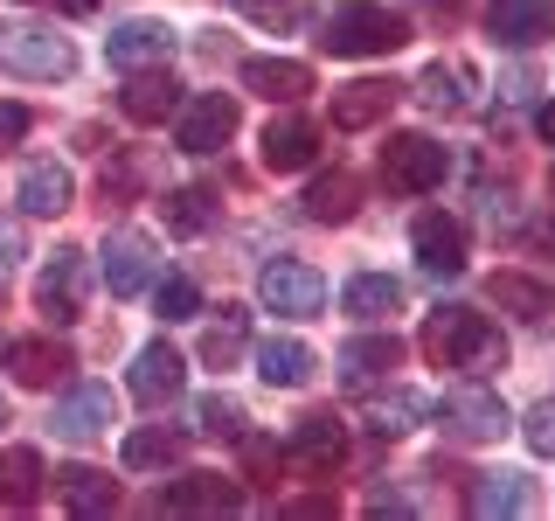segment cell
I'll return each mask as SVG.
<instances>
[{
    "label": "cell",
    "instance_id": "21",
    "mask_svg": "<svg viewBox=\"0 0 555 521\" xmlns=\"http://www.w3.org/2000/svg\"><path fill=\"white\" fill-rule=\"evenodd\" d=\"M334 361H340V376H347V382H382V376L396 369V361H403V341H396V334H354Z\"/></svg>",
    "mask_w": 555,
    "mask_h": 521
},
{
    "label": "cell",
    "instance_id": "2",
    "mask_svg": "<svg viewBox=\"0 0 555 521\" xmlns=\"http://www.w3.org/2000/svg\"><path fill=\"white\" fill-rule=\"evenodd\" d=\"M77 69V49L69 35H56L49 22H0V77H35V84H56Z\"/></svg>",
    "mask_w": 555,
    "mask_h": 521
},
{
    "label": "cell",
    "instance_id": "36",
    "mask_svg": "<svg viewBox=\"0 0 555 521\" xmlns=\"http://www.w3.org/2000/svg\"><path fill=\"white\" fill-rule=\"evenodd\" d=\"M195 424H202V439H243L236 396H202V404H195Z\"/></svg>",
    "mask_w": 555,
    "mask_h": 521
},
{
    "label": "cell",
    "instance_id": "26",
    "mask_svg": "<svg viewBox=\"0 0 555 521\" xmlns=\"http://www.w3.org/2000/svg\"><path fill=\"white\" fill-rule=\"evenodd\" d=\"M42 486H49L42 452H28V445L0 452V500H8V508H35V500H42Z\"/></svg>",
    "mask_w": 555,
    "mask_h": 521
},
{
    "label": "cell",
    "instance_id": "25",
    "mask_svg": "<svg viewBox=\"0 0 555 521\" xmlns=\"http://www.w3.org/2000/svg\"><path fill=\"white\" fill-rule=\"evenodd\" d=\"M534 508V486L528 473H479L473 480V514L493 521V514H528Z\"/></svg>",
    "mask_w": 555,
    "mask_h": 521
},
{
    "label": "cell",
    "instance_id": "30",
    "mask_svg": "<svg viewBox=\"0 0 555 521\" xmlns=\"http://www.w3.org/2000/svg\"><path fill=\"white\" fill-rule=\"evenodd\" d=\"M173 459H181V431H167V424H146V431L126 439V466H132V473H153V466H173Z\"/></svg>",
    "mask_w": 555,
    "mask_h": 521
},
{
    "label": "cell",
    "instance_id": "19",
    "mask_svg": "<svg viewBox=\"0 0 555 521\" xmlns=\"http://www.w3.org/2000/svg\"><path fill=\"white\" fill-rule=\"evenodd\" d=\"M396 306H403V278H389V271H361V278H347V292H340L347 320H389Z\"/></svg>",
    "mask_w": 555,
    "mask_h": 521
},
{
    "label": "cell",
    "instance_id": "27",
    "mask_svg": "<svg viewBox=\"0 0 555 521\" xmlns=\"http://www.w3.org/2000/svg\"><path fill=\"white\" fill-rule=\"evenodd\" d=\"M14 369V382H28V390H49L63 369H69V355L56 341H8V355H0Z\"/></svg>",
    "mask_w": 555,
    "mask_h": 521
},
{
    "label": "cell",
    "instance_id": "4",
    "mask_svg": "<svg viewBox=\"0 0 555 521\" xmlns=\"http://www.w3.org/2000/svg\"><path fill=\"white\" fill-rule=\"evenodd\" d=\"M444 174H451V153L424 132H396L389 147H382V181H389L396 195H430V188H444Z\"/></svg>",
    "mask_w": 555,
    "mask_h": 521
},
{
    "label": "cell",
    "instance_id": "43",
    "mask_svg": "<svg viewBox=\"0 0 555 521\" xmlns=\"http://www.w3.org/2000/svg\"><path fill=\"white\" fill-rule=\"evenodd\" d=\"M424 8H465V0H424Z\"/></svg>",
    "mask_w": 555,
    "mask_h": 521
},
{
    "label": "cell",
    "instance_id": "40",
    "mask_svg": "<svg viewBox=\"0 0 555 521\" xmlns=\"http://www.w3.org/2000/svg\"><path fill=\"white\" fill-rule=\"evenodd\" d=\"M14 257H22V230H14V223H0V278L14 271Z\"/></svg>",
    "mask_w": 555,
    "mask_h": 521
},
{
    "label": "cell",
    "instance_id": "7",
    "mask_svg": "<svg viewBox=\"0 0 555 521\" xmlns=\"http://www.w3.org/2000/svg\"><path fill=\"white\" fill-rule=\"evenodd\" d=\"M49 424H56V439H69V445H91L118 424V404H112L104 382H77L69 396H56V417H49Z\"/></svg>",
    "mask_w": 555,
    "mask_h": 521
},
{
    "label": "cell",
    "instance_id": "45",
    "mask_svg": "<svg viewBox=\"0 0 555 521\" xmlns=\"http://www.w3.org/2000/svg\"><path fill=\"white\" fill-rule=\"evenodd\" d=\"M0 424H8V404H0Z\"/></svg>",
    "mask_w": 555,
    "mask_h": 521
},
{
    "label": "cell",
    "instance_id": "5",
    "mask_svg": "<svg viewBox=\"0 0 555 521\" xmlns=\"http://www.w3.org/2000/svg\"><path fill=\"white\" fill-rule=\"evenodd\" d=\"M257 300H264L278 320H312V313L326 306V278L299 265V257H278V265H264V278H257Z\"/></svg>",
    "mask_w": 555,
    "mask_h": 521
},
{
    "label": "cell",
    "instance_id": "32",
    "mask_svg": "<svg viewBox=\"0 0 555 521\" xmlns=\"http://www.w3.org/2000/svg\"><path fill=\"white\" fill-rule=\"evenodd\" d=\"M465 63H430L424 69V84H416V98L430 104V112H465Z\"/></svg>",
    "mask_w": 555,
    "mask_h": 521
},
{
    "label": "cell",
    "instance_id": "28",
    "mask_svg": "<svg viewBox=\"0 0 555 521\" xmlns=\"http://www.w3.org/2000/svg\"><path fill=\"white\" fill-rule=\"evenodd\" d=\"M486 292H493V306L514 313V320H542V313L555 306L548 285H542V278H528V271H493V285H486Z\"/></svg>",
    "mask_w": 555,
    "mask_h": 521
},
{
    "label": "cell",
    "instance_id": "8",
    "mask_svg": "<svg viewBox=\"0 0 555 521\" xmlns=\"http://www.w3.org/2000/svg\"><path fill=\"white\" fill-rule=\"evenodd\" d=\"M35 306H42V320H56V327H69L83 313V251H63L42 265V278H35Z\"/></svg>",
    "mask_w": 555,
    "mask_h": 521
},
{
    "label": "cell",
    "instance_id": "6",
    "mask_svg": "<svg viewBox=\"0 0 555 521\" xmlns=\"http://www.w3.org/2000/svg\"><path fill=\"white\" fill-rule=\"evenodd\" d=\"M153 271H160V257H153L146 230H112L104 237V285H112V300H139V292L153 285Z\"/></svg>",
    "mask_w": 555,
    "mask_h": 521
},
{
    "label": "cell",
    "instance_id": "11",
    "mask_svg": "<svg viewBox=\"0 0 555 521\" xmlns=\"http://www.w3.org/2000/svg\"><path fill=\"white\" fill-rule=\"evenodd\" d=\"M410 243H416V265H424L430 278H459L465 271V223L459 216H416V230H410Z\"/></svg>",
    "mask_w": 555,
    "mask_h": 521
},
{
    "label": "cell",
    "instance_id": "20",
    "mask_svg": "<svg viewBox=\"0 0 555 521\" xmlns=\"http://www.w3.org/2000/svg\"><path fill=\"white\" fill-rule=\"evenodd\" d=\"M257 376H264L271 390H306L312 382V347L292 341V334H271L264 347H257Z\"/></svg>",
    "mask_w": 555,
    "mask_h": 521
},
{
    "label": "cell",
    "instance_id": "22",
    "mask_svg": "<svg viewBox=\"0 0 555 521\" xmlns=\"http://www.w3.org/2000/svg\"><path fill=\"white\" fill-rule=\"evenodd\" d=\"M56 500L69 514H112L118 486H112V473H98V466H63V473H56Z\"/></svg>",
    "mask_w": 555,
    "mask_h": 521
},
{
    "label": "cell",
    "instance_id": "33",
    "mask_svg": "<svg viewBox=\"0 0 555 521\" xmlns=\"http://www.w3.org/2000/svg\"><path fill=\"white\" fill-rule=\"evenodd\" d=\"M243 334H250V313H243V306H222V320L208 327V341H202V361L230 369V361L243 355Z\"/></svg>",
    "mask_w": 555,
    "mask_h": 521
},
{
    "label": "cell",
    "instance_id": "35",
    "mask_svg": "<svg viewBox=\"0 0 555 521\" xmlns=\"http://www.w3.org/2000/svg\"><path fill=\"white\" fill-rule=\"evenodd\" d=\"M292 452H299V459H312V466H334V459H340V424H334V417H299Z\"/></svg>",
    "mask_w": 555,
    "mask_h": 521
},
{
    "label": "cell",
    "instance_id": "1",
    "mask_svg": "<svg viewBox=\"0 0 555 521\" xmlns=\"http://www.w3.org/2000/svg\"><path fill=\"white\" fill-rule=\"evenodd\" d=\"M424 355L438 361V369H507V341H500V327L486 320L473 306H438L424 320Z\"/></svg>",
    "mask_w": 555,
    "mask_h": 521
},
{
    "label": "cell",
    "instance_id": "37",
    "mask_svg": "<svg viewBox=\"0 0 555 521\" xmlns=\"http://www.w3.org/2000/svg\"><path fill=\"white\" fill-rule=\"evenodd\" d=\"M153 300H160V320H195V313H202V285L173 271V278H160V292H153Z\"/></svg>",
    "mask_w": 555,
    "mask_h": 521
},
{
    "label": "cell",
    "instance_id": "38",
    "mask_svg": "<svg viewBox=\"0 0 555 521\" xmlns=\"http://www.w3.org/2000/svg\"><path fill=\"white\" fill-rule=\"evenodd\" d=\"M520 439H528V452L555 459V404H534V410H528V424H520Z\"/></svg>",
    "mask_w": 555,
    "mask_h": 521
},
{
    "label": "cell",
    "instance_id": "31",
    "mask_svg": "<svg viewBox=\"0 0 555 521\" xmlns=\"http://www.w3.org/2000/svg\"><path fill=\"white\" fill-rule=\"evenodd\" d=\"M354 174H326V181H312V195H306V216L312 223H347L354 216Z\"/></svg>",
    "mask_w": 555,
    "mask_h": 521
},
{
    "label": "cell",
    "instance_id": "44",
    "mask_svg": "<svg viewBox=\"0 0 555 521\" xmlns=\"http://www.w3.org/2000/svg\"><path fill=\"white\" fill-rule=\"evenodd\" d=\"M542 243H548V251H555V223H548V230H542Z\"/></svg>",
    "mask_w": 555,
    "mask_h": 521
},
{
    "label": "cell",
    "instance_id": "16",
    "mask_svg": "<svg viewBox=\"0 0 555 521\" xmlns=\"http://www.w3.org/2000/svg\"><path fill=\"white\" fill-rule=\"evenodd\" d=\"M160 514H236L243 508V494L230 480H216V473H195V480H173L160 486V500H153Z\"/></svg>",
    "mask_w": 555,
    "mask_h": 521
},
{
    "label": "cell",
    "instance_id": "18",
    "mask_svg": "<svg viewBox=\"0 0 555 521\" xmlns=\"http://www.w3.org/2000/svg\"><path fill=\"white\" fill-rule=\"evenodd\" d=\"M320 161V132L306 126V118H271L264 126V167L271 174H299Z\"/></svg>",
    "mask_w": 555,
    "mask_h": 521
},
{
    "label": "cell",
    "instance_id": "3",
    "mask_svg": "<svg viewBox=\"0 0 555 521\" xmlns=\"http://www.w3.org/2000/svg\"><path fill=\"white\" fill-rule=\"evenodd\" d=\"M320 42L334 49V56H389V49L410 42V28H403V14L375 8V0H354V8H340L334 22H326Z\"/></svg>",
    "mask_w": 555,
    "mask_h": 521
},
{
    "label": "cell",
    "instance_id": "15",
    "mask_svg": "<svg viewBox=\"0 0 555 521\" xmlns=\"http://www.w3.org/2000/svg\"><path fill=\"white\" fill-rule=\"evenodd\" d=\"M181 382H188V361L173 355L167 341H146L132 355V396H139V404H153V410L173 404V396H181Z\"/></svg>",
    "mask_w": 555,
    "mask_h": 521
},
{
    "label": "cell",
    "instance_id": "41",
    "mask_svg": "<svg viewBox=\"0 0 555 521\" xmlns=\"http://www.w3.org/2000/svg\"><path fill=\"white\" fill-rule=\"evenodd\" d=\"M369 514H416V500H403V494H389V486H382V494L369 500Z\"/></svg>",
    "mask_w": 555,
    "mask_h": 521
},
{
    "label": "cell",
    "instance_id": "42",
    "mask_svg": "<svg viewBox=\"0 0 555 521\" xmlns=\"http://www.w3.org/2000/svg\"><path fill=\"white\" fill-rule=\"evenodd\" d=\"M534 132H542V139H548V147H555V98L542 104V112H534Z\"/></svg>",
    "mask_w": 555,
    "mask_h": 521
},
{
    "label": "cell",
    "instance_id": "23",
    "mask_svg": "<svg viewBox=\"0 0 555 521\" xmlns=\"http://www.w3.org/2000/svg\"><path fill=\"white\" fill-rule=\"evenodd\" d=\"M389 104H396V84L361 77V84H347V91H334V126L361 132V126H375V118H389Z\"/></svg>",
    "mask_w": 555,
    "mask_h": 521
},
{
    "label": "cell",
    "instance_id": "12",
    "mask_svg": "<svg viewBox=\"0 0 555 521\" xmlns=\"http://www.w3.org/2000/svg\"><path fill=\"white\" fill-rule=\"evenodd\" d=\"M173 139H181V153H216V147H230V139H236V98H222V91L195 98V104L181 112V126H173Z\"/></svg>",
    "mask_w": 555,
    "mask_h": 521
},
{
    "label": "cell",
    "instance_id": "14",
    "mask_svg": "<svg viewBox=\"0 0 555 521\" xmlns=\"http://www.w3.org/2000/svg\"><path fill=\"white\" fill-rule=\"evenodd\" d=\"M118 104H126V118H132V126H167V118L181 112V84L167 77V63L132 69V84L118 91Z\"/></svg>",
    "mask_w": 555,
    "mask_h": 521
},
{
    "label": "cell",
    "instance_id": "9",
    "mask_svg": "<svg viewBox=\"0 0 555 521\" xmlns=\"http://www.w3.org/2000/svg\"><path fill=\"white\" fill-rule=\"evenodd\" d=\"M444 424L459 431L465 445H486V439H500V431H507L514 417H507V404H500L493 390L465 382V390H451V396H444Z\"/></svg>",
    "mask_w": 555,
    "mask_h": 521
},
{
    "label": "cell",
    "instance_id": "29",
    "mask_svg": "<svg viewBox=\"0 0 555 521\" xmlns=\"http://www.w3.org/2000/svg\"><path fill=\"white\" fill-rule=\"evenodd\" d=\"M160 216H167L173 237H202L208 223H216V195H208V188H173L160 202Z\"/></svg>",
    "mask_w": 555,
    "mask_h": 521
},
{
    "label": "cell",
    "instance_id": "39",
    "mask_svg": "<svg viewBox=\"0 0 555 521\" xmlns=\"http://www.w3.org/2000/svg\"><path fill=\"white\" fill-rule=\"evenodd\" d=\"M22 132H28V112L22 104H0V147H14Z\"/></svg>",
    "mask_w": 555,
    "mask_h": 521
},
{
    "label": "cell",
    "instance_id": "17",
    "mask_svg": "<svg viewBox=\"0 0 555 521\" xmlns=\"http://www.w3.org/2000/svg\"><path fill=\"white\" fill-rule=\"evenodd\" d=\"M243 91H257L271 104H292V98L312 91V69L299 56H250V63H243Z\"/></svg>",
    "mask_w": 555,
    "mask_h": 521
},
{
    "label": "cell",
    "instance_id": "10",
    "mask_svg": "<svg viewBox=\"0 0 555 521\" xmlns=\"http://www.w3.org/2000/svg\"><path fill=\"white\" fill-rule=\"evenodd\" d=\"M486 28H493L500 49H534L555 35V0H493L486 8Z\"/></svg>",
    "mask_w": 555,
    "mask_h": 521
},
{
    "label": "cell",
    "instance_id": "13",
    "mask_svg": "<svg viewBox=\"0 0 555 521\" xmlns=\"http://www.w3.org/2000/svg\"><path fill=\"white\" fill-rule=\"evenodd\" d=\"M173 42H181V35L167 22H118L104 35V56H112V69H153V63L173 56Z\"/></svg>",
    "mask_w": 555,
    "mask_h": 521
},
{
    "label": "cell",
    "instance_id": "34",
    "mask_svg": "<svg viewBox=\"0 0 555 521\" xmlns=\"http://www.w3.org/2000/svg\"><path fill=\"white\" fill-rule=\"evenodd\" d=\"M416 417H424V396L416 390H389L369 404V431H382V439H396V431H410Z\"/></svg>",
    "mask_w": 555,
    "mask_h": 521
},
{
    "label": "cell",
    "instance_id": "24",
    "mask_svg": "<svg viewBox=\"0 0 555 521\" xmlns=\"http://www.w3.org/2000/svg\"><path fill=\"white\" fill-rule=\"evenodd\" d=\"M69 188H77V181H69L63 161H35V167L22 174V188H14V195H22L28 216H63V208H69Z\"/></svg>",
    "mask_w": 555,
    "mask_h": 521
}]
</instances>
